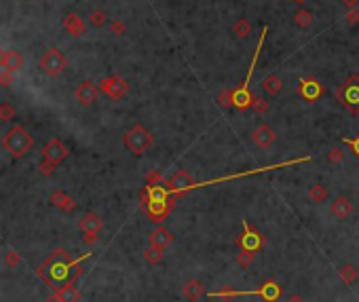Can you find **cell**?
I'll list each match as a JSON object with an SVG mask.
<instances>
[{"mask_svg": "<svg viewBox=\"0 0 359 302\" xmlns=\"http://www.w3.org/2000/svg\"><path fill=\"white\" fill-rule=\"evenodd\" d=\"M66 66H68V59H66V55L59 51V49H49V51H45V55L40 57V68H43V72L47 74V76H51V78H55V76H59L64 70H66Z\"/></svg>", "mask_w": 359, "mask_h": 302, "instance_id": "4", "label": "cell"}, {"mask_svg": "<svg viewBox=\"0 0 359 302\" xmlns=\"http://www.w3.org/2000/svg\"><path fill=\"white\" fill-rule=\"evenodd\" d=\"M254 250H245V247H243V250H241V254H239L237 256V262L239 264H241V266H249V262L254 260Z\"/></svg>", "mask_w": 359, "mask_h": 302, "instance_id": "30", "label": "cell"}, {"mask_svg": "<svg viewBox=\"0 0 359 302\" xmlns=\"http://www.w3.org/2000/svg\"><path fill=\"white\" fill-rule=\"evenodd\" d=\"M89 24L93 26V28H104L106 24H108V15L104 13V11H93L91 15H89Z\"/></svg>", "mask_w": 359, "mask_h": 302, "instance_id": "25", "label": "cell"}, {"mask_svg": "<svg viewBox=\"0 0 359 302\" xmlns=\"http://www.w3.org/2000/svg\"><path fill=\"white\" fill-rule=\"evenodd\" d=\"M165 258V250H161V247H155V245H148L146 247V252H144V260L148 262V264H159L161 260Z\"/></svg>", "mask_w": 359, "mask_h": 302, "instance_id": "22", "label": "cell"}, {"mask_svg": "<svg viewBox=\"0 0 359 302\" xmlns=\"http://www.w3.org/2000/svg\"><path fill=\"white\" fill-rule=\"evenodd\" d=\"M61 211H66V214H70V211H74L76 209V203H74V199L72 197H66V201L61 203V207H59Z\"/></svg>", "mask_w": 359, "mask_h": 302, "instance_id": "37", "label": "cell"}, {"mask_svg": "<svg viewBox=\"0 0 359 302\" xmlns=\"http://www.w3.org/2000/svg\"><path fill=\"white\" fill-rule=\"evenodd\" d=\"M355 22H359V11H351L347 15V24H355Z\"/></svg>", "mask_w": 359, "mask_h": 302, "instance_id": "40", "label": "cell"}, {"mask_svg": "<svg viewBox=\"0 0 359 302\" xmlns=\"http://www.w3.org/2000/svg\"><path fill=\"white\" fill-rule=\"evenodd\" d=\"M64 28L70 32L72 36H76V38L85 34V22L80 19L76 13H68V15L64 17Z\"/></svg>", "mask_w": 359, "mask_h": 302, "instance_id": "16", "label": "cell"}, {"mask_svg": "<svg viewBox=\"0 0 359 302\" xmlns=\"http://www.w3.org/2000/svg\"><path fill=\"white\" fill-rule=\"evenodd\" d=\"M345 3H347V5H355V3H357V0H345Z\"/></svg>", "mask_w": 359, "mask_h": 302, "instance_id": "43", "label": "cell"}, {"mask_svg": "<svg viewBox=\"0 0 359 302\" xmlns=\"http://www.w3.org/2000/svg\"><path fill=\"white\" fill-rule=\"evenodd\" d=\"M251 142L258 148H270L277 142V133H275V129L268 127V125H258L251 131Z\"/></svg>", "mask_w": 359, "mask_h": 302, "instance_id": "10", "label": "cell"}, {"mask_svg": "<svg viewBox=\"0 0 359 302\" xmlns=\"http://www.w3.org/2000/svg\"><path fill=\"white\" fill-rule=\"evenodd\" d=\"M353 203H351V199L349 197H345V194H340V197H336L334 201H332V205H330V211H332V216L336 218V220H347L351 214H353Z\"/></svg>", "mask_w": 359, "mask_h": 302, "instance_id": "14", "label": "cell"}, {"mask_svg": "<svg viewBox=\"0 0 359 302\" xmlns=\"http://www.w3.org/2000/svg\"><path fill=\"white\" fill-rule=\"evenodd\" d=\"M260 87H262V91L266 93V95H279L281 91H283V80L277 76V74H268L266 78H262V83H260Z\"/></svg>", "mask_w": 359, "mask_h": 302, "instance_id": "18", "label": "cell"}, {"mask_svg": "<svg viewBox=\"0 0 359 302\" xmlns=\"http://www.w3.org/2000/svg\"><path fill=\"white\" fill-rule=\"evenodd\" d=\"M321 93H323V87H321V83L317 80V78H300V95H302V99L304 102H315V99H319L321 97Z\"/></svg>", "mask_w": 359, "mask_h": 302, "instance_id": "11", "label": "cell"}, {"mask_svg": "<svg viewBox=\"0 0 359 302\" xmlns=\"http://www.w3.org/2000/svg\"><path fill=\"white\" fill-rule=\"evenodd\" d=\"M101 228H104V220L95 211H85L78 218V230L82 235H99Z\"/></svg>", "mask_w": 359, "mask_h": 302, "instance_id": "8", "label": "cell"}, {"mask_svg": "<svg viewBox=\"0 0 359 302\" xmlns=\"http://www.w3.org/2000/svg\"><path fill=\"white\" fill-rule=\"evenodd\" d=\"M182 294L186 296V300H191V302H197L203 298L205 290H203V283L197 281V279H191V281H186L184 283V288H182Z\"/></svg>", "mask_w": 359, "mask_h": 302, "instance_id": "17", "label": "cell"}, {"mask_svg": "<svg viewBox=\"0 0 359 302\" xmlns=\"http://www.w3.org/2000/svg\"><path fill=\"white\" fill-rule=\"evenodd\" d=\"M97 89L101 93H106L108 97H112L114 102H121L129 91V85L121 76H108V78H101L97 83Z\"/></svg>", "mask_w": 359, "mask_h": 302, "instance_id": "5", "label": "cell"}, {"mask_svg": "<svg viewBox=\"0 0 359 302\" xmlns=\"http://www.w3.org/2000/svg\"><path fill=\"white\" fill-rule=\"evenodd\" d=\"M47 302H61V300H59V298H57V296H55V298H49V300H47Z\"/></svg>", "mask_w": 359, "mask_h": 302, "instance_id": "42", "label": "cell"}, {"mask_svg": "<svg viewBox=\"0 0 359 302\" xmlns=\"http://www.w3.org/2000/svg\"><path fill=\"white\" fill-rule=\"evenodd\" d=\"M296 3H304V0H296Z\"/></svg>", "mask_w": 359, "mask_h": 302, "instance_id": "44", "label": "cell"}, {"mask_svg": "<svg viewBox=\"0 0 359 302\" xmlns=\"http://www.w3.org/2000/svg\"><path fill=\"white\" fill-rule=\"evenodd\" d=\"M309 197H311L313 203H326L330 199V192H328V188L323 186V184H315L309 190Z\"/></svg>", "mask_w": 359, "mask_h": 302, "instance_id": "21", "label": "cell"}, {"mask_svg": "<svg viewBox=\"0 0 359 302\" xmlns=\"http://www.w3.org/2000/svg\"><path fill=\"white\" fill-rule=\"evenodd\" d=\"M3 146L7 152H11V156L15 158H24L32 148H34V137L30 135V131L22 125H13L5 137H3Z\"/></svg>", "mask_w": 359, "mask_h": 302, "instance_id": "1", "label": "cell"}, {"mask_svg": "<svg viewBox=\"0 0 359 302\" xmlns=\"http://www.w3.org/2000/svg\"><path fill=\"white\" fill-rule=\"evenodd\" d=\"M66 197H68V194L61 190V188H57V190H53V192H51V197H49V203L51 205H53V207H61V203L66 201Z\"/></svg>", "mask_w": 359, "mask_h": 302, "instance_id": "26", "label": "cell"}, {"mask_svg": "<svg viewBox=\"0 0 359 302\" xmlns=\"http://www.w3.org/2000/svg\"><path fill=\"white\" fill-rule=\"evenodd\" d=\"M0 118H3L5 123H11L15 118V110H13L11 104H3V106H0Z\"/></svg>", "mask_w": 359, "mask_h": 302, "instance_id": "28", "label": "cell"}, {"mask_svg": "<svg viewBox=\"0 0 359 302\" xmlns=\"http://www.w3.org/2000/svg\"><path fill=\"white\" fill-rule=\"evenodd\" d=\"M176 241L172 230H167L165 226H159L157 230H152L148 235V245H155V247H161V250H167L169 245Z\"/></svg>", "mask_w": 359, "mask_h": 302, "instance_id": "15", "label": "cell"}, {"mask_svg": "<svg viewBox=\"0 0 359 302\" xmlns=\"http://www.w3.org/2000/svg\"><path fill=\"white\" fill-rule=\"evenodd\" d=\"M97 91H99V89L95 87V83L82 80V83L76 87L74 95H76V102H78L80 106H91V104L95 102V97H97Z\"/></svg>", "mask_w": 359, "mask_h": 302, "instance_id": "12", "label": "cell"}, {"mask_svg": "<svg viewBox=\"0 0 359 302\" xmlns=\"http://www.w3.org/2000/svg\"><path fill=\"white\" fill-rule=\"evenodd\" d=\"M19 262H22V258H19V254H17L15 250H7V252H5V264L9 266V269H15V266H19Z\"/></svg>", "mask_w": 359, "mask_h": 302, "instance_id": "27", "label": "cell"}, {"mask_svg": "<svg viewBox=\"0 0 359 302\" xmlns=\"http://www.w3.org/2000/svg\"><path fill=\"white\" fill-rule=\"evenodd\" d=\"M123 142L129 152L133 154H144L152 144H155V135H152L144 125H133L125 135Z\"/></svg>", "mask_w": 359, "mask_h": 302, "instance_id": "3", "label": "cell"}, {"mask_svg": "<svg viewBox=\"0 0 359 302\" xmlns=\"http://www.w3.org/2000/svg\"><path fill=\"white\" fill-rule=\"evenodd\" d=\"M146 182H148V186H157L161 182V171H150L148 177H146Z\"/></svg>", "mask_w": 359, "mask_h": 302, "instance_id": "38", "label": "cell"}, {"mask_svg": "<svg viewBox=\"0 0 359 302\" xmlns=\"http://www.w3.org/2000/svg\"><path fill=\"white\" fill-rule=\"evenodd\" d=\"M266 28H262V34L258 38V45H256V51H254V59L249 64V70H247V76H245V83L235 89L233 91V106L237 110H245V108H251V102L254 97L249 95V83H251V76H254V70H256V64H258V57H260V51H262V45H264V36H266Z\"/></svg>", "mask_w": 359, "mask_h": 302, "instance_id": "2", "label": "cell"}, {"mask_svg": "<svg viewBox=\"0 0 359 302\" xmlns=\"http://www.w3.org/2000/svg\"><path fill=\"white\" fill-rule=\"evenodd\" d=\"M53 169H55V165L49 163V161H45V158H43L40 165H38V171H40L43 175H51V173H53Z\"/></svg>", "mask_w": 359, "mask_h": 302, "instance_id": "36", "label": "cell"}, {"mask_svg": "<svg viewBox=\"0 0 359 302\" xmlns=\"http://www.w3.org/2000/svg\"><path fill=\"white\" fill-rule=\"evenodd\" d=\"M345 158V152H343V148H332L330 150V154H328V161L330 163H340Z\"/></svg>", "mask_w": 359, "mask_h": 302, "instance_id": "31", "label": "cell"}, {"mask_svg": "<svg viewBox=\"0 0 359 302\" xmlns=\"http://www.w3.org/2000/svg\"><path fill=\"white\" fill-rule=\"evenodd\" d=\"M218 104L220 106H233V91H222L220 95H218Z\"/></svg>", "mask_w": 359, "mask_h": 302, "instance_id": "34", "label": "cell"}, {"mask_svg": "<svg viewBox=\"0 0 359 302\" xmlns=\"http://www.w3.org/2000/svg\"><path fill=\"white\" fill-rule=\"evenodd\" d=\"M287 302H306V300H304L302 296H298V294H294V296H289V298H287Z\"/></svg>", "mask_w": 359, "mask_h": 302, "instance_id": "41", "label": "cell"}, {"mask_svg": "<svg viewBox=\"0 0 359 302\" xmlns=\"http://www.w3.org/2000/svg\"><path fill=\"white\" fill-rule=\"evenodd\" d=\"M251 108H254V112L264 114V112L268 110V102H266L264 97H254V102H251Z\"/></svg>", "mask_w": 359, "mask_h": 302, "instance_id": "29", "label": "cell"}, {"mask_svg": "<svg viewBox=\"0 0 359 302\" xmlns=\"http://www.w3.org/2000/svg\"><path fill=\"white\" fill-rule=\"evenodd\" d=\"M345 142H347V144H349V146L353 148V152H355V154L359 156V135H357L355 139H345Z\"/></svg>", "mask_w": 359, "mask_h": 302, "instance_id": "39", "label": "cell"}, {"mask_svg": "<svg viewBox=\"0 0 359 302\" xmlns=\"http://www.w3.org/2000/svg\"><path fill=\"white\" fill-rule=\"evenodd\" d=\"M110 32L114 34V36H123V34L127 32V26L123 22H112L110 24Z\"/></svg>", "mask_w": 359, "mask_h": 302, "instance_id": "32", "label": "cell"}, {"mask_svg": "<svg viewBox=\"0 0 359 302\" xmlns=\"http://www.w3.org/2000/svg\"><path fill=\"white\" fill-rule=\"evenodd\" d=\"M55 296L61 300V302H78L80 300V292L74 288V286H61V288H57V292H55Z\"/></svg>", "mask_w": 359, "mask_h": 302, "instance_id": "19", "label": "cell"}, {"mask_svg": "<svg viewBox=\"0 0 359 302\" xmlns=\"http://www.w3.org/2000/svg\"><path fill=\"white\" fill-rule=\"evenodd\" d=\"M233 34L239 38H247L251 34V24L249 19H245V17H241V19H237V24L233 26Z\"/></svg>", "mask_w": 359, "mask_h": 302, "instance_id": "23", "label": "cell"}, {"mask_svg": "<svg viewBox=\"0 0 359 302\" xmlns=\"http://www.w3.org/2000/svg\"><path fill=\"white\" fill-rule=\"evenodd\" d=\"M13 74L15 72H9V70H3V72H0V85H3L5 89H9L13 85Z\"/></svg>", "mask_w": 359, "mask_h": 302, "instance_id": "33", "label": "cell"}, {"mask_svg": "<svg viewBox=\"0 0 359 302\" xmlns=\"http://www.w3.org/2000/svg\"><path fill=\"white\" fill-rule=\"evenodd\" d=\"M24 64H26L24 55L15 49H7L3 55H0V66H3V70H9V72H19Z\"/></svg>", "mask_w": 359, "mask_h": 302, "instance_id": "13", "label": "cell"}, {"mask_svg": "<svg viewBox=\"0 0 359 302\" xmlns=\"http://www.w3.org/2000/svg\"><path fill=\"white\" fill-rule=\"evenodd\" d=\"M193 186H195V184H193V175L188 173L186 169H178V171L167 180V190L172 192V194H182L184 190L193 188Z\"/></svg>", "mask_w": 359, "mask_h": 302, "instance_id": "9", "label": "cell"}, {"mask_svg": "<svg viewBox=\"0 0 359 302\" xmlns=\"http://www.w3.org/2000/svg\"><path fill=\"white\" fill-rule=\"evenodd\" d=\"M296 24L300 26V28H311L313 26V13L311 11H306V9H300L298 13H296Z\"/></svg>", "mask_w": 359, "mask_h": 302, "instance_id": "24", "label": "cell"}, {"mask_svg": "<svg viewBox=\"0 0 359 302\" xmlns=\"http://www.w3.org/2000/svg\"><path fill=\"white\" fill-rule=\"evenodd\" d=\"M68 154H70V148H68L59 137L49 139L47 144H45V148H43V158H45V161H49V163H53L55 167H57L61 161H66Z\"/></svg>", "mask_w": 359, "mask_h": 302, "instance_id": "7", "label": "cell"}, {"mask_svg": "<svg viewBox=\"0 0 359 302\" xmlns=\"http://www.w3.org/2000/svg\"><path fill=\"white\" fill-rule=\"evenodd\" d=\"M264 296L266 298H277L279 296V288L275 286V283H266V286H264Z\"/></svg>", "mask_w": 359, "mask_h": 302, "instance_id": "35", "label": "cell"}, {"mask_svg": "<svg viewBox=\"0 0 359 302\" xmlns=\"http://www.w3.org/2000/svg\"><path fill=\"white\" fill-rule=\"evenodd\" d=\"M338 275H340V279L347 283V286H353V283L357 281V277H359V269H355L353 264H343L338 269Z\"/></svg>", "mask_w": 359, "mask_h": 302, "instance_id": "20", "label": "cell"}, {"mask_svg": "<svg viewBox=\"0 0 359 302\" xmlns=\"http://www.w3.org/2000/svg\"><path fill=\"white\" fill-rule=\"evenodd\" d=\"M336 95L343 99V104L347 106L349 110L359 112V76L349 78V80L343 85V89H338Z\"/></svg>", "mask_w": 359, "mask_h": 302, "instance_id": "6", "label": "cell"}]
</instances>
